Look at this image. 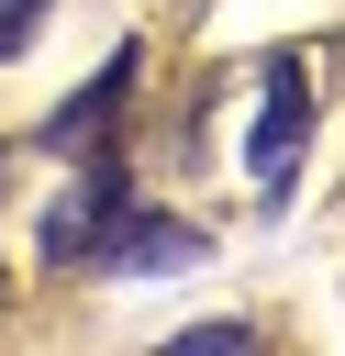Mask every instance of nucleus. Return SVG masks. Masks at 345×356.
Listing matches in <instances>:
<instances>
[{
	"instance_id": "obj_7",
	"label": "nucleus",
	"mask_w": 345,
	"mask_h": 356,
	"mask_svg": "<svg viewBox=\"0 0 345 356\" xmlns=\"http://www.w3.org/2000/svg\"><path fill=\"white\" fill-rule=\"evenodd\" d=\"M0 189H11V156H0Z\"/></svg>"
},
{
	"instance_id": "obj_4",
	"label": "nucleus",
	"mask_w": 345,
	"mask_h": 356,
	"mask_svg": "<svg viewBox=\"0 0 345 356\" xmlns=\"http://www.w3.org/2000/svg\"><path fill=\"white\" fill-rule=\"evenodd\" d=\"M122 89H134V44H111V67H100V78H89V89H78V100H67L56 122H45V145H56V156L100 145V134L122 122Z\"/></svg>"
},
{
	"instance_id": "obj_2",
	"label": "nucleus",
	"mask_w": 345,
	"mask_h": 356,
	"mask_svg": "<svg viewBox=\"0 0 345 356\" xmlns=\"http://www.w3.org/2000/svg\"><path fill=\"white\" fill-rule=\"evenodd\" d=\"M300 122H312V78H300V56H267V111H256V134H245V167L278 189L289 178V156H300Z\"/></svg>"
},
{
	"instance_id": "obj_6",
	"label": "nucleus",
	"mask_w": 345,
	"mask_h": 356,
	"mask_svg": "<svg viewBox=\"0 0 345 356\" xmlns=\"http://www.w3.org/2000/svg\"><path fill=\"white\" fill-rule=\"evenodd\" d=\"M178 345H189V356H234V345H256V323H189Z\"/></svg>"
},
{
	"instance_id": "obj_1",
	"label": "nucleus",
	"mask_w": 345,
	"mask_h": 356,
	"mask_svg": "<svg viewBox=\"0 0 345 356\" xmlns=\"http://www.w3.org/2000/svg\"><path fill=\"white\" fill-rule=\"evenodd\" d=\"M122 211H134V178H122V167H89V178H78V189L45 211V256H56V267L100 256V234H111Z\"/></svg>"
},
{
	"instance_id": "obj_3",
	"label": "nucleus",
	"mask_w": 345,
	"mask_h": 356,
	"mask_svg": "<svg viewBox=\"0 0 345 356\" xmlns=\"http://www.w3.org/2000/svg\"><path fill=\"white\" fill-rule=\"evenodd\" d=\"M200 256H211V234H200V222L122 211V222L100 234V256H89V267H111V278H145V267H200Z\"/></svg>"
},
{
	"instance_id": "obj_5",
	"label": "nucleus",
	"mask_w": 345,
	"mask_h": 356,
	"mask_svg": "<svg viewBox=\"0 0 345 356\" xmlns=\"http://www.w3.org/2000/svg\"><path fill=\"white\" fill-rule=\"evenodd\" d=\"M45 11H56V0H0V67H11V56L45 33Z\"/></svg>"
}]
</instances>
